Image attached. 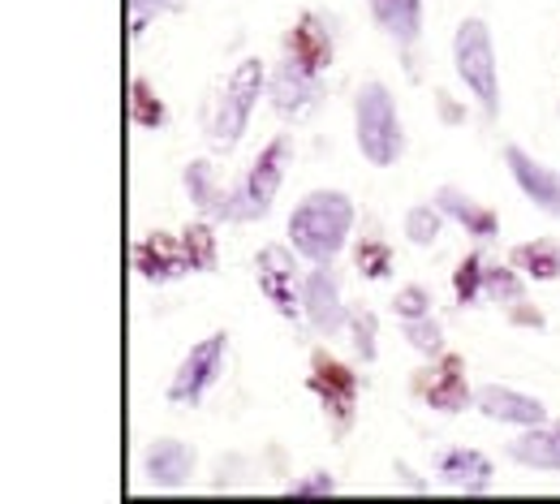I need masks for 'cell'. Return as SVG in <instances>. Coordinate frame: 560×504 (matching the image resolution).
<instances>
[{
	"label": "cell",
	"instance_id": "28",
	"mask_svg": "<svg viewBox=\"0 0 560 504\" xmlns=\"http://www.w3.org/2000/svg\"><path fill=\"white\" fill-rule=\"evenodd\" d=\"M483 272H488V268H483L479 255H470V259L457 268V297H462V302H475V297L483 293Z\"/></svg>",
	"mask_w": 560,
	"mask_h": 504
},
{
	"label": "cell",
	"instance_id": "26",
	"mask_svg": "<svg viewBox=\"0 0 560 504\" xmlns=\"http://www.w3.org/2000/svg\"><path fill=\"white\" fill-rule=\"evenodd\" d=\"M406 337H410V345L422 350V354H440V324L431 319V315H422V319H406Z\"/></svg>",
	"mask_w": 560,
	"mask_h": 504
},
{
	"label": "cell",
	"instance_id": "18",
	"mask_svg": "<svg viewBox=\"0 0 560 504\" xmlns=\"http://www.w3.org/2000/svg\"><path fill=\"white\" fill-rule=\"evenodd\" d=\"M293 277V259H289V250L284 246H268L264 255H259V289L277 302V310L284 319H293L298 315V302H293V289L284 285Z\"/></svg>",
	"mask_w": 560,
	"mask_h": 504
},
{
	"label": "cell",
	"instance_id": "7",
	"mask_svg": "<svg viewBox=\"0 0 560 504\" xmlns=\"http://www.w3.org/2000/svg\"><path fill=\"white\" fill-rule=\"evenodd\" d=\"M302 310H306V319H311V328L319 337H337L350 324V315L341 306V285H337L332 263H315V272L302 281Z\"/></svg>",
	"mask_w": 560,
	"mask_h": 504
},
{
	"label": "cell",
	"instance_id": "11",
	"mask_svg": "<svg viewBox=\"0 0 560 504\" xmlns=\"http://www.w3.org/2000/svg\"><path fill=\"white\" fill-rule=\"evenodd\" d=\"M147 474H151V483L164 488V492L186 488L190 474H195V448L182 444V439H155V444L147 448Z\"/></svg>",
	"mask_w": 560,
	"mask_h": 504
},
{
	"label": "cell",
	"instance_id": "19",
	"mask_svg": "<svg viewBox=\"0 0 560 504\" xmlns=\"http://www.w3.org/2000/svg\"><path fill=\"white\" fill-rule=\"evenodd\" d=\"M435 203H440L444 216H453L457 224H466V233H475V237H495V228H500L491 208L475 203L470 195H462V190H453V186H444V190L435 195Z\"/></svg>",
	"mask_w": 560,
	"mask_h": 504
},
{
	"label": "cell",
	"instance_id": "30",
	"mask_svg": "<svg viewBox=\"0 0 560 504\" xmlns=\"http://www.w3.org/2000/svg\"><path fill=\"white\" fill-rule=\"evenodd\" d=\"M135 108H139L142 126H151V130H155V126H164V108H160V104L147 95V82H142V78L135 82Z\"/></svg>",
	"mask_w": 560,
	"mask_h": 504
},
{
	"label": "cell",
	"instance_id": "8",
	"mask_svg": "<svg viewBox=\"0 0 560 504\" xmlns=\"http://www.w3.org/2000/svg\"><path fill=\"white\" fill-rule=\"evenodd\" d=\"M319 78H324L319 70H311V66L284 57L277 78H272V86H268V91H272V108H277L280 117L302 121V117L319 104Z\"/></svg>",
	"mask_w": 560,
	"mask_h": 504
},
{
	"label": "cell",
	"instance_id": "23",
	"mask_svg": "<svg viewBox=\"0 0 560 504\" xmlns=\"http://www.w3.org/2000/svg\"><path fill=\"white\" fill-rule=\"evenodd\" d=\"M440 208H431V203H422V208H410V216H406V237L415 242V246H431L435 237H440Z\"/></svg>",
	"mask_w": 560,
	"mask_h": 504
},
{
	"label": "cell",
	"instance_id": "22",
	"mask_svg": "<svg viewBox=\"0 0 560 504\" xmlns=\"http://www.w3.org/2000/svg\"><path fill=\"white\" fill-rule=\"evenodd\" d=\"M427 401H431L435 410H462V406L470 401V388H466V375H462V366H457V362H448V366L431 379Z\"/></svg>",
	"mask_w": 560,
	"mask_h": 504
},
{
	"label": "cell",
	"instance_id": "10",
	"mask_svg": "<svg viewBox=\"0 0 560 504\" xmlns=\"http://www.w3.org/2000/svg\"><path fill=\"white\" fill-rule=\"evenodd\" d=\"M475 406H479L488 419H495V423H517V427H539V423H548L544 401H535V397H526V392H517V388H504V384L479 388V392H475Z\"/></svg>",
	"mask_w": 560,
	"mask_h": 504
},
{
	"label": "cell",
	"instance_id": "12",
	"mask_svg": "<svg viewBox=\"0 0 560 504\" xmlns=\"http://www.w3.org/2000/svg\"><path fill=\"white\" fill-rule=\"evenodd\" d=\"M135 263H139V272L147 281H173V277H182L190 268V255H186L182 242H173L164 233H151L147 242H139Z\"/></svg>",
	"mask_w": 560,
	"mask_h": 504
},
{
	"label": "cell",
	"instance_id": "16",
	"mask_svg": "<svg viewBox=\"0 0 560 504\" xmlns=\"http://www.w3.org/2000/svg\"><path fill=\"white\" fill-rule=\"evenodd\" d=\"M371 13L397 48H410L422 35V0H371Z\"/></svg>",
	"mask_w": 560,
	"mask_h": 504
},
{
	"label": "cell",
	"instance_id": "21",
	"mask_svg": "<svg viewBox=\"0 0 560 504\" xmlns=\"http://www.w3.org/2000/svg\"><path fill=\"white\" fill-rule=\"evenodd\" d=\"M513 263L535 277V281H552L560 277V246L557 242H530V246H517L513 250Z\"/></svg>",
	"mask_w": 560,
	"mask_h": 504
},
{
	"label": "cell",
	"instance_id": "6",
	"mask_svg": "<svg viewBox=\"0 0 560 504\" xmlns=\"http://www.w3.org/2000/svg\"><path fill=\"white\" fill-rule=\"evenodd\" d=\"M224 350H229L224 332H215V337H208V341H199V345L186 354L182 371L173 375V384H168V401H173V406H199L203 392L220 379Z\"/></svg>",
	"mask_w": 560,
	"mask_h": 504
},
{
	"label": "cell",
	"instance_id": "32",
	"mask_svg": "<svg viewBox=\"0 0 560 504\" xmlns=\"http://www.w3.org/2000/svg\"><path fill=\"white\" fill-rule=\"evenodd\" d=\"M332 492H337V483L328 474H311L302 483H289V496H332Z\"/></svg>",
	"mask_w": 560,
	"mask_h": 504
},
{
	"label": "cell",
	"instance_id": "20",
	"mask_svg": "<svg viewBox=\"0 0 560 504\" xmlns=\"http://www.w3.org/2000/svg\"><path fill=\"white\" fill-rule=\"evenodd\" d=\"M315 392L341 414V423L350 419V406H353V392H358V384H353V375L341 366V362H324V359H315Z\"/></svg>",
	"mask_w": 560,
	"mask_h": 504
},
{
	"label": "cell",
	"instance_id": "33",
	"mask_svg": "<svg viewBox=\"0 0 560 504\" xmlns=\"http://www.w3.org/2000/svg\"><path fill=\"white\" fill-rule=\"evenodd\" d=\"M130 4H135V13H139V31H142V17H147V13H160L168 0H130Z\"/></svg>",
	"mask_w": 560,
	"mask_h": 504
},
{
	"label": "cell",
	"instance_id": "13",
	"mask_svg": "<svg viewBox=\"0 0 560 504\" xmlns=\"http://www.w3.org/2000/svg\"><path fill=\"white\" fill-rule=\"evenodd\" d=\"M435 474L448 488H462V492H488L491 488V461L475 448H448L435 461Z\"/></svg>",
	"mask_w": 560,
	"mask_h": 504
},
{
	"label": "cell",
	"instance_id": "9",
	"mask_svg": "<svg viewBox=\"0 0 560 504\" xmlns=\"http://www.w3.org/2000/svg\"><path fill=\"white\" fill-rule=\"evenodd\" d=\"M504 164H509L513 181L522 186V195H526L535 208H544V212L560 216V173L544 168L539 160H530L522 146H504Z\"/></svg>",
	"mask_w": 560,
	"mask_h": 504
},
{
	"label": "cell",
	"instance_id": "17",
	"mask_svg": "<svg viewBox=\"0 0 560 504\" xmlns=\"http://www.w3.org/2000/svg\"><path fill=\"white\" fill-rule=\"evenodd\" d=\"M509 457L530 470H560V427H526L517 439H509Z\"/></svg>",
	"mask_w": 560,
	"mask_h": 504
},
{
	"label": "cell",
	"instance_id": "29",
	"mask_svg": "<svg viewBox=\"0 0 560 504\" xmlns=\"http://www.w3.org/2000/svg\"><path fill=\"white\" fill-rule=\"evenodd\" d=\"M397 315L401 319H422V315H431V297H427V289L422 285H406L401 293H397Z\"/></svg>",
	"mask_w": 560,
	"mask_h": 504
},
{
	"label": "cell",
	"instance_id": "31",
	"mask_svg": "<svg viewBox=\"0 0 560 504\" xmlns=\"http://www.w3.org/2000/svg\"><path fill=\"white\" fill-rule=\"evenodd\" d=\"M358 268H362L366 277H388V250L375 246V242H366V246L358 250Z\"/></svg>",
	"mask_w": 560,
	"mask_h": 504
},
{
	"label": "cell",
	"instance_id": "4",
	"mask_svg": "<svg viewBox=\"0 0 560 504\" xmlns=\"http://www.w3.org/2000/svg\"><path fill=\"white\" fill-rule=\"evenodd\" d=\"M259 95H264V66H259V57H250V61H242L233 70L224 95H220V104H215L211 146H220V151H233L237 146L246 121H250V113H255V104H259Z\"/></svg>",
	"mask_w": 560,
	"mask_h": 504
},
{
	"label": "cell",
	"instance_id": "15",
	"mask_svg": "<svg viewBox=\"0 0 560 504\" xmlns=\"http://www.w3.org/2000/svg\"><path fill=\"white\" fill-rule=\"evenodd\" d=\"M186 190H190V199H195L199 212H208L215 220H237V190L229 195V190L215 186V173H211L208 160H195L186 168Z\"/></svg>",
	"mask_w": 560,
	"mask_h": 504
},
{
	"label": "cell",
	"instance_id": "3",
	"mask_svg": "<svg viewBox=\"0 0 560 504\" xmlns=\"http://www.w3.org/2000/svg\"><path fill=\"white\" fill-rule=\"evenodd\" d=\"M453 66L457 78L470 86V95L483 104L488 117H500V82H495V48H491L488 22L466 17L453 35Z\"/></svg>",
	"mask_w": 560,
	"mask_h": 504
},
{
	"label": "cell",
	"instance_id": "14",
	"mask_svg": "<svg viewBox=\"0 0 560 504\" xmlns=\"http://www.w3.org/2000/svg\"><path fill=\"white\" fill-rule=\"evenodd\" d=\"M284 57H293V61H302V66H311V70H328V61H332V39H328V31L319 26V17L315 13H306L289 35H284Z\"/></svg>",
	"mask_w": 560,
	"mask_h": 504
},
{
	"label": "cell",
	"instance_id": "24",
	"mask_svg": "<svg viewBox=\"0 0 560 504\" xmlns=\"http://www.w3.org/2000/svg\"><path fill=\"white\" fill-rule=\"evenodd\" d=\"M182 246H186V255H190V268H203V272H211V268H215V242H211L208 224L186 228Z\"/></svg>",
	"mask_w": 560,
	"mask_h": 504
},
{
	"label": "cell",
	"instance_id": "5",
	"mask_svg": "<svg viewBox=\"0 0 560 504\" xmlns=\"http://www.w3.org/2000/svg\"><path fill=\"white\" fill-rule=\"evenodd\" d=\"M293 160V139L280 134L272 143L259 151V160L250 164L246 181L237 186V220H255L272 212V199H277L280 181H284V164Z\"/></svg>",
	"mask_w": 560,
	"mask_h": 504
},
{
	"label": "cell",
	"instance_id": "25",
	"mask_svg": "<svg viewBox=\"0 0 560 504\" xmlns=\"http://www.w3.org/2000/svg\"><path fill=\"white\" fill-rule=\"evenodd\" d=\"M483 293L491 302H522V281L509 268H488L483 272Z\"/></svg>",
	"mask_w": 560,
	"mask_h": 504
},
{
	"label": "cell",
	"instance_id": "1",
	"mask_svg": "<svg viewBox=\"0 0 560 504\" xmlns=\"http://www.w3.org/2000/svg\"><path fill=\"white\" fill-rule=\"evenodd\" d=\"M353 228V203L341 190L306 195L289 216V242L311 263H332Z\"/></svg>",
	"mask_w": 560,
	"mask_h": 504
},
{
	"label": "cell",
	"instance_id": "27",
	"mask_svg": "<svg viewBox=\"0 0 560 504\" xmlns=\"http://www.w3.org/2000/svg\"><path fill=\"white\" fill-rule=\"evenodd\" d=\"M350 332H353V350L362 354V362H375V315L371 310H358L350 319Z\"/></svg>",
	"mask_w": 560,
	"mask_h": 504
},
{
	"label": "cell",
	"instance_id": "2",
	"mask_svg": "<svg viewBox=\"0 0 560 504\" xmlns=\"http://www.w3.org/2000/svg\"><path fill=\"white\" fill-rule=\"evenodd\" d=\"M353 121H358V146H362V155L375 168L397 164L406 139H401L397 104H393V95H388L384 82H362V91L353 99Z\"/></svg>",
	"mask_w": 560,
	"mask_h": 504
}]
</instances>
